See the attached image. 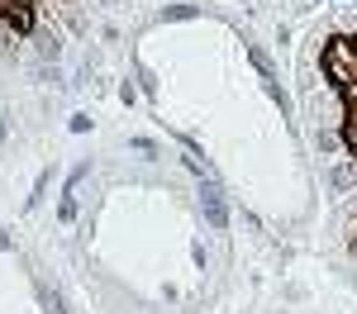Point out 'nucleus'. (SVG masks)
<instances>
[{"mask_svg": "<svg viewBox=\"0 0 357 314\" xmlns=\"http://www.w3.org/2000/svg\"><path fill=\"white\" fill-rule=\"evenodd\" d=\"M324 72H329V81L338 91H353L357 86V53H353V38H329L324 43Z\"/></svg>", "mask_w": 357, "mask_h": 314, "instance_id": "nucleus-1", "label": "nucleus"}, {"mask_svg": "<svg viewBox=\"0 0 357 314\" xmlns=\"http://www.w3.org/2000/svg\"><path fill=\"white\" fill-rule=\"evenodd\" d=\"M0 24L10 33H33V0H0Z\"/></svg>", "mask_w": 357, "mask_h": 314, "instance_id": "nucleus-2", "label": "nucleus"}, {"mask_svg": "<svg viewBox=\"0 0 357 314\" xmlns=\"http://www.w3.org/2000/svg\"><path fill=\"white\" fill-rule=\"evenodd\" d=\"M200 210H205V224L210 228H229V205H224V191L215 181L200 186Z\"/></svg>", "mask_w": 357, "mask_h": 314, "instance_id": "nucleus-3", "label": "nucleus"}, {"mask_svg": "<svg viewBox=\"0 0 357 314\" xmlns=\"http://www.w3.org/2000/svg\"><path fill=\"white\" fill-rule=\"evenodd\" d=\"M243 53H248V62H252V67H257V77H262V81H276V67H272V57L262 53V48H257V43H248Z\"/></svg>", "mask_w": 357, "mask_h": 314, "instance_id": "nucleus-4", "label": "nucleus"}, {"mask_svg": "<svg viewBox=\"0 0 357 314\" xmlns=\"http://www.w3.org/2000/svg\"><path fill=\"white\" fill-rule=\"evenodd\" d=\"M200 15V5H167L162 10V19H195Z\"/></svg>", "mask_w": 357, "mask_h": 314, "instance_id": "nucleus-5", "label": "nucleus"}, {"mask_svg": "<svg viewBox=\"0 0 357 314\" xmlns=\"http://www.w3.org/2000/svg\"><path fill=\"white\" fill-rule=\"evenodd\" d=\"M267 95H272V105H276L281 114H291V95H286V91H281L276 81H267Z\"/></svg>", "mask_w": 357, "mask_h": 314, "instance_id": "nucleus-6", "label": "nucleus"}, {"mask_svg": "<svg viewBox=\"0 0 357 314\" xmlns=\"http://www.w3.org/2000/svg\"><path fill=\"white\" fill-rule=\"evenodd\" d=\"M48 181H53V171H38V181H33V196H29V205H38V200L48 196Z\"/></svg>", "mask_w": 357, "mask_h": 314, "instance_id": "nucleus-7", "label": "nucleus"}, {"mask_svg": "<svg viewBox=\"0 0 357 314\" xmlns=\"http://www.w3.org/2000/svg\"><path fill=\"white\" fill-rule=\"evenodd\" d=\"M57 219H62V224H72V219H77V196H62V205H57Z\"/></svg>", "mask_w": 357, "mask_h": 314, "instance_id": "nucleus-8", "label": "nucleus"}, {"mask_svg": "<svg viewBox=\"0 0 357 314\" xmlns=\"http://www.w3.org/2000/svg\"><path fill=\"white\" fill-rule=\"evenodd\" d=\"M38 53H43V57H57V53H62V43H57V33H43V38H38Z\"/></svg>", "mask_w": 357, "mask_h": 314, "instance_id": "nucleus-9", "label": "nucleus"}, {"mask_svg": "<svg viewBox=\"0 0 357 314\" xmlns=\"http://www.w3.org/2000/svg\"><path fill=\"white\" fill-rule=\"evenodd\" d=\"M86 171H91V162H82V167H72V176H67V196H77V186L86 181Z\"/></svg>", "mask_w": 357, "mask_h": 314, "instance_id": "nucleus-10", "label": "nucleus"}, {"mask_svg": "<svg viewBox=\"0 0 357 314\" xmlns=\"http://www.w3.org/2000/svg\"><path fill=\"white\" fill-rule=\"evenodd\" d=\"M129 148L143 152V157H158V143H153V139H129Z\"/></svg>", "mask_w": 357, "mask_h": 314, "instance_id": "nucleus-11", "label": "nucleus"}, {"mask_svg": "<svg viewBox=\"0 0 357 314\" xmlns=\"http://www.w3.org/2000/svg\"><path fill=\"white\" fill-rule=\"evenodd\" d=\"M67 129H72V134H86V129H91V114H72Z\"/></svg>", "mask_w": 357, "mask_h": 314, "instance_id": "nucleus-12", "label": "nucleus"}, {"mask_svg": "<svg viewBox=\"0 0 357 314\" xmlns=\"http://www.w3.org/2000/svg\"><path fill=\"white\" fill-rule=\"evenodd\" d=\"M314 143H319V152H333L338 148V134H314Z\"/></svg>", "mask_w": 357, "mask_h": 314, "instance_id": "nucleus-13", "label": "nucleus"}, {"mask_svg": "<svg viewBox=\"0 0 357 314\" xmlns=\"http://www.w3.org/2000/svg\"><path fill=\"white\" fill-rule=\"evenodd\" d=\"M138 81H143V91H148V95H153V91H158V77H153V72H148V67H138Z\"/></svg>", "mask_w": 357, "mask_h": 314, "instance_id": "nucleus-14", "label": "nucleus"}, {"mask_svg": "<svg viewBox=\"0 0 357 314\" xmlns=\"http://www.w3.org/2000/svg\"><path fill=\"white\" fill-rule=\"evenodd\" d=\"M10 248H15V238H10V233L0 228V253H10Z\"/></svg>", "mask_w": 357, "mask_h": 314, "instance_id": "nucleus-15", "label": "nucleus"}, {"mask_svg": "<svg viewBox=\"0 0 357 314\" xmlns=\"http://www.w3.org/2000/svg\"><path fill=\"white\" fill-rule=\"evenodd\" d=\"M348 253H353V257H357V233H353V238H348Z\"/></svg>", "mask_w": 357, "mask_h": 314, "instance_id": "nucleus-16", "label": "nucleus"}, {"mask_svg": "<svg viewBox=\"0 0 357 314\" xmlns=\"http://www.w3.org/2000/svg\"><path fill=\"white\" fill-rule=\"evenodd\" d=\"M0 139H5V119H0Z\"/></svg>", "mask_w": 357, "mask_h": 314, "instance_id": "nucleus-17", "label": "nucleus"}, {"mask_svg": "<svg viewBox=\"0 0 357 314\" xmlns=\"http://www.w3.org/2000/svg\"><path fill=\"white\" fill-rule=\"evenodd\" d=\"M353 53H357V38H353Z\"/></svg>", "mask_w": 357, "mask_h": 314, "instance_id": "nucleus-18", "label": "nucleus"}]
</instances>
